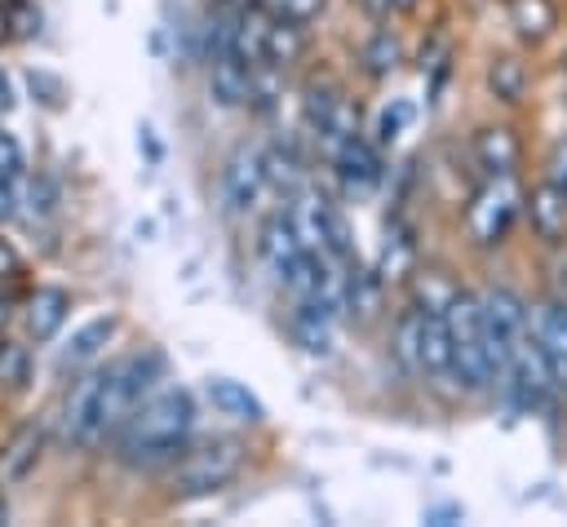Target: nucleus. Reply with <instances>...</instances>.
Returning <instances> with one entry per match:
<instances>
[{
	"label": "nucleus",
	"instance_id": "1",
	"mask_svg": "<svg viewBox=\"0 0 567 527\" xmlns=\"http://www.w3.org/2000/svg\"><path fill=\"white\" fill-rule=\"evenodd\" d=\"M164 372H168L164 350L146 345V350H133L106 368H89L84 376H75V385L62 403L66 438L84 452L111 443L120 434V425L133 416V407L164 381Z\"/></svg>",
	"mask_w": 567,
	"mask_h": 527
},
{
	"label": "nucleus",
	"instance_id": "2",
	"mask_svg": "<svg viewBox=\"0 0 567 527\" xmlns=\"http://www.w3.org/2000/svg\"><path fill=\"white\" fill-rule=\"evenodd\" d=\"M195 434V399L186 385H155L133 416L120 425L115 461L128 469H164L173 465Z\"/></svg>",
	"mask_w": 567,
	"mask_h": 527
},
{
	"label": "nucleus",
	"instance_id": "3",
	"mask_svg": "<svg viewBox=\"0 0 567 527\" xmlns=\"http://www.w3.org/2000/svg\"><path fill=\"white\" fill-rule=\"evenodd\" d=\"M447 337H452V381L465 394L492 390V359H487V328H483V297L470 288H456L447 310Z\"/></svg>",
	"mask_w": 567,
	"mask_h": 527
},
{
	"label": "nucleus",
	"instance_id": "4",
	"mask_svg": "<svg viewBox=\"0 0 567 527\" xmlns=\"http://www.w3.org/2000/svg\"><path fill=\"white\" fill-rule=\"evenodd\" d=\"M244 461L248 452L239 438H204L199 447L186 443V452L168 469V487L173 496H213L244 474Z\"/></svg>",
	"mask_w": 567,
	"mask_h": 527
},
{
	"label": "nucleus",
	"instance_id": "5",
	"mask_svg": "<svg viewBox=\"0 0 567 527\" xmlns=\"http://www.w3.org/2000/svg\"><path fill=\"white\" fill-rule=\"evenodd\" d=\"M523 217V186L514 173H496L483 177V186L470 195L465 204V230L478 248H496L509 239L514 221Z\"/></svg>",
	"mask_w": 567,
	"mask_h": 527
},
{
	"label": "nucleus",
	"instance_id": "6",
	"mask_svg": "<svg viewBox=\"0 0 567 527\" xmlns=\"http://www.w3.org/2000/svg\"><path fill=\"white\" fill-rule=\"evenodd\" d=\"M483 328H487V359H492V381H501L509 354L523 345L532 332L527 301L514 288H487L483 292Z\"/></svg>",
	"mask_w": 567,
	"mask_h": 527
},
{
	"label": "nucleus",
	"instance_id": "7",
	"mask_svg": "<svg viewBox=\"0 0 567 527\" xmlns=\"http://www.w3.org/2000/svg\"><path fill=\"white\" fill-rule=\"evenodd\" d=\"M266 190H270V177H266L261 151L235 146L226 155V164H221V199H226V208L230 213H252Z\"/></svg>",
	"mask_w": 567,
	"mask_h": 527
},
{
	"label": "nucleus",
	"instance_id": "8",
	"mask_svg": "<svg viewBox=\"0 0 567 527\" xmlns=\"http://www.w3.org/2000/svg\"><path fill=\"white\" fill-rule=\"evenodd\" d=\"M306 124L315 128V137L328 151L341 146L350 133H359V115H354L350 97H341V89H332V84H310V93H306Z\"/></svg>",
	"mask_w": 567,
	"mask_h": 527
},
{
	"label": "nucleus",
	"instance_id": "9",
	"mask_svg": "<svg viewBox=\"0 0 567 527\" xmlns=\"http://www.w3.org/2000/svg\"><path fill=\"white\" fill-rule=\"evenodd\" d=\"M523 217H527L532 235H536L545 248H554V244L567 239V195H563V186H558L549 173L536 177V182L523 190Z\"/></svg>",
	"mask_w": 567,
	"mask_h": 527
},
{
	"label": "nucleus",
	"instance_id": "10",
	"mask_svg": "<svg viewBox=\"0 0 567 527\" xmlns=\"http://www.w3.org/2000/svg\"><path fill=\"white\" fill-rule=\"evenodd\" d=\"M44 447H49V430L40 421H22L4 434L0 443V487H18L35 474V465L44 461Z\"/></svg>",
	"mask_w": 567,
	"mask_h": 527
},
{
	"label": "nucleus",
	"instance_id": "11",
	"mask_svg": "<svg viewBox=\"0 0 567 527\" xmlns=\"http://www.w3.org/2000/svg\"><path fill=\"white\" fill-rule=\"evenodd\" d=\"M66 314H71V292L58 288V283H40V288H31L27 301H22V328H27V337L40 341V345L62 332Z\"/></svg>",
	"mask_w": 567,
	"mask_h": 527
},
{
	"label": "nucleus",
	"instance_id": "12",
	"mask_svg": "<svg viewBox=\"0 0 567 527\" xmlns=\"http://www.w3.org/2000/svg\"><path fill=\"white\" fill-rule=\"evenodd\" d=\"M332 164H337V177H341L350 190H372V186H381V177H385L381 151H377V142H368L363 133H350L341 146H332Z\"/></svg>",
	"mask_w": 567,
	"mask_h": 527
},
{
	"label": "nucleus",
	"instance_id": "13",
	"mask_svg": "<svg viewBox=\"0 0 567 527\" xmlns=\"http://www.w3.org/2000/svg\"><path fill=\"white\" fill-rule=\"evenodd\" d=\"M532 328H536V341H540V354H545V363H549L554 385L567 390V301H563V297H549V301L536 310Z\"/></svg>",
	"mask_w": 567,
	"mask_h": 527
},
{
	"label": "nucleus",
	"instance_id": "14",
	"mask_svg": "<svg viewBox=\"0 0 567 527\" xmlns=\"http://www.w3.org/2000/svg\"><path fill=\"white\" fill-rule=\"evenodd\" d=\"M470 155L474 164L483 168V177H496V173H518V159H523V142L509 124H483L474 137H470Z\"/></svg>",
	"mask_w": 567,
	"mask_h": 527
},
{
	"label": "nucleus",
	"instance_id": "15",
	"mask_svg": "<svg viewBox=\"0 0 567 527\" xmlns=\"http://www.w3.org/2000/svg\"><path fill=\"white\" fill-rule=\"evenodd\" d=\"M115 332H120V319H115V314H97V319L80 323V328L71 332V341L58 350V372H80V368H89V363L115 341Z\"/></svg>",
	"mask_w": 567,
	"mask_h": 527
},
{
	"label": "nucleus",
	"instance_id": "16",
	"mask_svg": "<svg viewBox=\"0 0 567 527\" xmlns=\"http://www.w3.org/2000/svg\"><path fill=\"white\" fill-rule=\"evenodd\" d=\"M421 381H430V385L452 381V337H447L443 310H425V323H421Z\"/></svg>",
	"mask_w": 567,
	"mask_h": 527
},
{
	"label": "nucleus",
	"instance_id": "17",
	"mask_svg": "<svg viewBox=\"0 0 567 527\" xmlns=\"http://www.w3.org/2000/svg\"><path fill=\"white\" fill-rule=\"evenodd\" d=\"M248 84H252V66L239 62L230 49L208 58V93L217 106H248Z\"/></svg>",
	"mask_w": 567,
	"mask_h": 527
},
{
	"label": "nucleus",
	"instance_id": "18",
	"mask_svg": "<svg viewBox=\"0 0 567 527\" xmlns=\"http://www.w3.org/2000/svg\"><path fill=\"white\" fill-rule=\"evenodd\" d=\"M208 403L235 421V425H261L266 421V403L244 385V381H230V376H213L208 381Z\"/></svg>",
	"mask_w": 567,
	"mask_h": 527
},
{
	"label": "nucleus",
	"instance_id": "19",
	"mask_svg": "<svg viewBox=\"0 0 567 527\" xmlns=\"http://www.w3.org/2000/svg\"><path fill=\"white\" fill-rule=\"evenodd\" d=\"M505 18H509V27H514L518 40L540 44L558 27V4L554 0H505Z\"/></svg>",
	"mask_w": 567,
	"mask_h": 527
},
{
	"label": "nucleus",
	"instance_id": "20",
	"mask_svg": "<svg viewBox=\"0 0 567 527\" xmlns=\"http://www.w3.org/2000/svg\"><path fill=\"white\" fill-rule=\"evenodd\" d=\"M288 337L306 350V354H328L332 350V314H323L319 306H306V301H292V314H288Z\"/></svg>",
	"mask_w": 567,
	"mask_h": 527
},
{
	"label": "nucleus",
	"instance_id": "21",
	"mask_svg": "<svg viewBox=\"0 0 567 527\" xmlns=\"http://www.w3.org/2000/svg\"><path fill=\"white\" fill-rule=\"evenodd\" d=\"M301 53H306V22L270 18V27H266V62L279 66V71H288Z\"/></svg>",
	"mask_w": 567,
	"mask_h": 527
},
{
	"label": "nucleus",
	"instance_id": "22",
	"mask_svg": "<svg viewBox=\"0 0 567 527\" xmlns=\"http://www.w3.org/2000/svg\"><path fill=\"white\" fill-rule=\"evenodd\" d=\"M487 89H492V97H496V102L518 106V102H523V93H527V66H523L514 53L492 58V62H487Z\"/></svg>",
	"mask_w": 567,
	"mask_h": 527
},
{
	"label": "nucleus",
	"instance_id": "23",
	"mask_svg": "<svg viewBox=\"0 0 567 527\" xmlns=\"http://www.w3.org/2000/svg\"><path fill=\"white\" fill-rule=\"evenodd\" d=\"M412 266H416V244H412V230H408V226H399V230H390V235H385V248H381L377 275H381V283H399V279H408V275H412Z\"/></svg>",
	"mask_w": 567,
	"mask_h": 527
},
{
	"label": "nucleus",
	"instance_id": "24",
	"mask_svg": "<svg viewBox=\"0 0 567 527\" xmlns=\"http://www.w3.org/2000/svg\"><path fill=\"white\" fill-rule=\"evenodd\" d=\"M261 164H266L270 186H284L288 195H297V186H301V177H306V159L297 155L292 142H275V146H266V151H261Z\"/></svg>",
	"mask_w": 567,
	"mask_h": 527
},
{
	"label": "nucleus",
	"instance_id": "25",
	"mask_svg": "<svg viewBox=\"0 0 567 527\" xmlns=\"http://www.w3.org/2000/svg\"><path fill=\"white\" fill-rule=\"evenodd\" d=\"M421 323H425V310L421 306H408L399 319H394V359L421 376Z\"/></svg>",
	"mask_w": 567,
	"mask_h": 527
},
{
	"label": "nucleus",
	"instance_id": "26",
	"mask_svg": "<svg viewBox=\"0 0 567 527\" xmlns=\"http://www.w3.org/2000/svg\"><path fill=\"white\" fill-rule=\"evenodd\" d=\"M399 35L390 31V27H381V31H372V40L363 44V71L372 75V80H385L394 66H399Z\"/></svg>",
	"mask_w": 567,
	"mask_h": 527
},
{
	"label": "nucleus",
	"instance_id": "27",
	"mask_svg": "<svg viewBox=\"0 0 567 527\" xmlns=\"http://www.w3.org/2000/svg\"><path fill=\"white\" fill-rule=\"evenodd\" d=\"M452 292H456V283H447L439 270H425V275L416 279V306H421V310H447Z\"/></svg>",
	"mask_w": 567,
	"mask_h": 527
},
{
	"label": "nucleus",
	"instance_id": "28",
	"mask_svg": "<svg viewBox=\"0 0 567 527\" xmlns=\"http://www.w3.org/2000/svg\"><path fill=\"white\" fill-rule=\"evenodd\" d=\"M27 84H31V93H35L40 106H49V111H62V106H66V84H62V75H53V71H27Z\"/></svg>",
	"mask_w": 567,
	"mask_h": 527
},
{
	"label": "nucleus",
	"instance_id": "29",
	"mask_svg": "<svg viewBox=\"0 0 567 527\" xmlns=\"http://www.w3.org/2000/svg\"><path fill=\"white\" fill-rule=\"evenodd\" d=\"M0 385H9V390L27 385V350L13 345V341L0 345Z\"/></svg>",
	"mask_w": 567,
	"mask_h": 527
},
{
	"label": "nucleus",
	"instance_id": "30",
	"mask_svg": "<svg viewBox=\"0 0 567 527\" xmlns=\"http://www.w3.org/2000/svg\"><path fill=\"white\" fill-rule=\"evenodd\" d=\"M261 9L270 18H284V22H310L323 9V0H261Z\"/></svg>",
	"mask_w": 567,
	"mask_h": 527
},
{
	"label": "nucleus",
	"instance_id": "31",
	"mask_svg": "<svg viewBox=\"0 0 567 527\" xmlns=\"http://www.w3.org/2000/svg\"><path fill=\"white\" fill-rule=\"evenodd\" d=\"M408 120H412V106H408V102H394V106H385V111L377 115V146H390Z\"/></svg>",
	"mask_w": 567,
	"mask_h": 527
},
{
	"label": "nucleus",
	"instance_id": "32",
	"mask_svg": "<svg viewBox=\"0 0 567 527\" xmlns=\"http://www.w3.org/2000/svg\"><path fill=\"white\" fill-rule=\"evenodd\" d=\"M0 173H4V177H22V146H18V137L4 133V128H0Z\"/></svg>",
	"mask_w": 567,
	"mask_h": 527
},
{
	"label": "nucleus",
	"instance_id": "33",
	"mask_svg": "<svg viewBox=\"0 0 567 527\" xmlns=\"http://www.w3.org/2000/svg\"><path fill=\"white\" fill-rule=\"evenodd\" d=\"M549 252H554V257H549V283H554V297L567 301V239L554 244Z\"/></svg>",
	"mask_w": 567,
	"mask_h": 527
},
{
	"label": "nucleus",
	"instance_id": "34",
	"mask_svg": "<svg viewBox=\"0 0 567 527\" xmlns=\"http://www.w3.org/2000/svg\"><path fill=\"white\" fill-rule=\"evenodd\" d=\"M9 31L13 35H35L40 31V13H31L27 0L22 4H9Z\"/></svg>",
	"mask_w": 567,
	"mask_h": 527
},
{
	"label": "nucleus",
	"instance_id": "35",
	"mask_svg": "<svg viewBox=\"0 0 567 527\" xmlns=\"http://www.w3.org/2000/svg\"><path fill=\"white\" fill-rule=\"evenodd\" d=\"M27 199H31V208H35V213H53L58 190H53V182H49V177H35V182L27 186Z\"/></svg>",
	"mask_w": 567,
	"mask_h": 527
},
{
	"label": "nucleus",
	"instance_id": "36",
	"mask_svg": "<svg viewBox=\"0 0 567 527\" xmlns=\"http://www.w3.org/2000/svg\"><path fill=\"white\" fill-rule=\"evenodd\" d=\"M545 173H549V177L563 186V195H567V133L549 146V168H545Z\"/></svg>",
	"mask_w": 567,
	"mask_h": 527
},
{
	"label": "nucleus",
	"instance_id": "37",
	"mask_svg": "<svg viewBox=\"0 0 567 527\" xmlns=\"http://www.w3.org/2000/svg\"><path fill=\"white\" fill-rule=\"evenodd\" d=\"M18 204H22L18 177H4V173H0V221H9V217L18 213Z\"/></svg>",
	"mask_w": 567,
	"mask_h": 527
},
{
	"label": "nucleus",
	"instance_id": "38",
	"mask_svg": "<svg viewBox=\"0 0 567 527\" xmlns=\"http://www.w3.org/2000/svg\"><path fill=\"white\" fill-rule=\"evenodd\" d=\"M18 275H22V252L9 239H0V279H18Z\"/></svg>",
	"mask_w": 567,
	"mask_h": 527
},
{
	"label": "nucleus",
	"instance_id": "39",
	"mask_svg": "<svg viewBox=\"0 0 567 527\" xmlns=\"http://www.w3.org/2000/svg\"><path fill=\"white\" fill-rule=\"evenodd\" d=\"M13 102H18V93H13V80H9V71L0 66V115H9V111H13Z\"/></svg>",
	"mask_w": 567,
	"mask_h": 527
},
{
	"label": "nucleus",
	"instance_id": "40",
	"mask_svg": "<svg viewBox=\"0 0 567 527\" xmlns=\"http://www.w3.org/2000/svg\"><path fill=\"white\" fill-rule=\"evenodd\" d=\"M13 319V297L9 292H0V332H4V323Z\"/></svg>",
	"mask_w": 567,
	"mask_h": 527
},
{
	"label": "nucleus",
	"instance_id": "41",
	"mask_svg": "<svg viewBox=\"0 0 567 527\" xmlns=\"http://www.w3.org/2000/svg\"><path fill=\"white\" fill-rule=\"evenodd\" d=\"M421 0H385V9H394V13H412Z\"/></svg>",
	"mask_w": 567,
	"mask_h": 527
},
{
	"label": "nucleus",
	"instance_id": "42",
	"mask_svg": "<svg viewBox=\"0 0 567 527\" xmlns=\"http://www.w3.org/2000/svg\"><path fill=\"white\" fill-rule=\"evenodd\" d=\"M9 35H13V31H9V4H0V44H4Z\"/></svg>",
	"mask_w": 567,
	"mask_h": 527
},
{
	"label": "nucleus",
	"instance_id": "43",
	"mask_svg": "<svg viewBox=\"0 0 567 527\" xmlns=\"http://www.w3.org/2000/svg\"><path fill=\"white\" fill-rule=\"evenodd\" d=\"M235 4H239V9H257L261 0H235Z\"/></svg>",
	"mask_w": 567,
	"mask_h": 527
},
{
	"label": "nucleus",
	"instance_id": "44",
	"mask_svg": "<svg viewBox=\"0 0 567 527\" xmlns=\"http://www.w3.org/2000/svg\"><path fill=\"white\" fill-rule=\"evenodd\" d=\"M0 4H22V0H0Z\"/></svg>",
	"mask_w": 567,
	"mask_h": 527
},
{
	"label": "nucleus",
	"instance_id": "45",
	"mask_svg": "<svg viewBox=\"0 0 567 527\" xmlns=\"http://www.w3.org/2000/svg\"><path fill=\"white\" fill-rule=\"evenodd\" d=\"M563 75H567V53H563Z\"/></svg>",
	"mask_w": 567,
	"mask_h": 527
},
{
	"label": "nucleus",
	"instance_id": "46",
	"mask_svg": "<svg viewBox=\"0 0 567 527\" xmlns=\"http://www.w3.org/2000/svg\"><path fill=\"white\" fill-rule=\"evenodd\" d=\"M0 345H4V337H0Z\"/></svg>",
	"mask_w": 567,
	"mask_h": 527
}]
</instances>
